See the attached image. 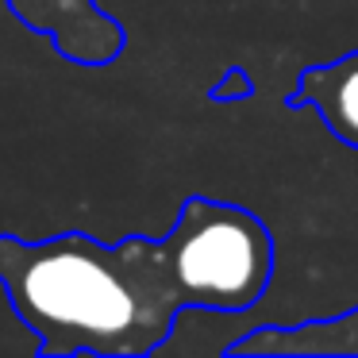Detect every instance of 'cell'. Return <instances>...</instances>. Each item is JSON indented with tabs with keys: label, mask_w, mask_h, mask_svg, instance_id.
I'll use <instances>...</instances> for the list:
<instances>
[{
	"label": "cell",
	"mask_w": 358,
	"mask_h": 358,
	"mask_svg": "<svg viewBox=\"0 0 358 358\" xmlns=\"http://www.w3.org/2000/svg\"><path fill=\"white\" fill-rule=\"evenodd\" d=\"M0 285L50 358L158 355L173 324L193 312L166 239L147 235L120 243L81 231L43 243L0 235Z\"/></svg>",
	"instance_id": "obj_1"
},
{
	"label": "cell",
	"mask_w": 358,
	"mask_h": 358,
	"mask_svg": "<svg viewBox=\"0 0 358 358\" xmlns=\"http://www.w3.org/2000/svg\"><path fill=\"white\" fill-rule=\"evenodd\" d=\"M189 304L201 312H247L273 278V235L239 204L189 196L166 235Z\"/></svg>",
	"instance_id": "obj_2"
},
{
	"label": "cell",
	"mask_w": 358,
	"mask_h": 358,
	"mask_svg": "<svg viewBox=\"0 0 358 358\" xmlns=\"http://www.w3.org/2000/svg\"><path fill=\"white\" fill-rule=\"evenodd\" d=\"M285 104L289 108H316L327 131L358 150V50L324 66H308L296 89L285 96Z\"/></svg>",
	"instance_id": "obj_3"
},
{
	"label": "cell",
	"mask_w": 358,
	"mask_h": 358,
	"mask_svg": "<svg viewBox=\"0 0 358 358\" xmlns=\"http://www.w3.org/2000/svg\"><path fill=\"white\" fill-rule=\"evenodd\" d=\"M235 355H358V308L304 327H262L231 343Z\"/></svg>",
	"instance_id": "obj_4"
},
{
	"label": "cell",
	"mask_w": 358,
	"mask_h": 358,
	"mask_svg": "<svg viewBox=\"0 0 358 358\" xmlns=\"http://www.w3.org/2000/svg\"><path fill=\"white\" fill-rule=\"evenodd\" d=\"M231 81H235V85H216V89H212V96H216V101H231V93L235 96H247L250 93V81H247V73H243V70H231Z\"/></svg>",
	"instance_id": "obj_5"
}]
</instances>
